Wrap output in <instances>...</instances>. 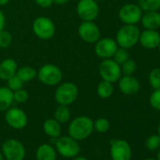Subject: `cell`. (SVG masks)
Wrapping results in <instances>:
<instances>
[{"label": "cell", "instance_id": "5", "mask_svg": "<svg viewBox=\"0 0 160 160\" xmlns=\"http://www.w3.org/2000/svg\"><path fill=\"white\" fill-rule=\"evenodd\" d=\"M55 148L57 152L64 158H73L77 156L80 152L79 141L75 140L72 137L59 136L55 139Z\"/></svg>", "mask_w": 160, "mask_h": 160}, {"label": "cell", "instance_id": "35", "mask_svg": "<svg viewBox=\"0 0 160 160\" xmlns=\"http://www.w3.org/2000/svg\"><path fill=\"white\" fill-rule=\"evenodd\" d=\"M34 1L39 7L43 8V9H48L54 4L53 0H34Z\"/></svg>", "mask_w": 160, "mask_h": 160}, {"label": "cell", "instance_id": "42", "mask_svg": "<svg viewBox=\"0 0 160 160\" xmlns=\"http://www.w3.org/2000/svg\"><path fill=\"white\" fill-rule=\"evenodd\" d=\"M157 131H158V135L160 136V122H159V124H158V130H157Z\"/></svg>", "mask_w": 160, "mask_h": 160}, {"label": "cell", "instance_id": "37", "mask_svg": "<svg viewBox=\"0 0 160 160\" xmlns=\"http://www.w3.org/2000/svg\"><path fill=\"white\" fill-rule=\"evenodd\" d=\"M53 1L57 5H65L70 1V0H53Z\"/></svg>", "mask_w": 160, "mask_h": 160}, {"label": "cell", "instance_id": "38", "mask_svg": "<svg viewBox=\"0 0 160 160\" xmlns=\"http://www.w3.org/2000/svg\"><path fill=\"white\" fill-rule=\"evenodd\" d=\"M11 0H0V7H4L10 3Z\"/></svg>", "mask_w": 160, "mask_h": 160}, {"label": "cell", "instance_id": "39", "mask_svg": "<svg viewBox=\"0 0 160 160\" xmlns=\"http://www.w3.org/2000/svg\"><path fill=\"white\" fill-rule=\"evenodd\" d=\"M72 160H88L86 157H84V156H80V155H77V156H75V157H73V158H72Z\"/></svg>", "mask_w": 160, "mask_h": 160}, {"label": "cell", "instance_id": "1", "mask_svg": "<svg viewBox=\"0 0 160 160\" xmlns=\"http://www.w3.org/2000/svg\"><path fill=\"white\" fill-rule=\"evenodd\" d=\"M93 131V121L84 115L72 119L68 126V135L77 141L87 139Z\"/></svg>", "mask_w": 160, "mask_h": 160}, {"label": "cell", "instance_id": "44", "mask_svg": "<svg viewBox=\"0 0 160 160\" xmlns=\"http://www.w3.org/2000/svg\"><path fill=\"white\" fill-rule=\"evenodd\" d=\"M157 48H158V51H159V54H160V43H159V45H158Z\"/></svg>", "mask_w": 160, "mask_h": 160}, {"label": "cell", "instance_id": "34", "mask_svg": "<svg viewBox=\"0 0 160 160\" xmlns=\"http://www.w3.org/2000/svg\"><path fill=\"white\" fill-rule=\"evenodd\" d=\"M28 98H29V94H28V91L25 90L24 88L13 92V101L18 104L26 103L28 100Z\"/></svg>", "mask_w": 160, "mask_h": 160}, {"label": "cell", "instance_id": "11", "mask_svg": "<svg viewBox=\"0 0 160 160\" xmlns=\"http://www.w3.org/2000/svg\"><path fill=\"white\" fill-rule=\"evenodd\" d=\"M142 14L143 12L138 4L128 3L121 7L118 17L124 25H137L140 22Z\"/></svg>", "mask_w": 160, "mask_h": 160}, {"label": "cell", "instance_id": "13", "mask_svg": "<svg viewBox=\"0 0 160 160\" xmlns=\"http://www.w3.org/2000/svg\"><path fill=\"white\" fill-rule=\"evenodd\" d=\"M110 157L112 160H131L132 149L124 139L110 140Z\"/></svg>", "mask_w": 160, "mask_h": 160}, {"label": "cell", "instance_id": "9", "mask_svg": "<svg viewBox=\"0 0 160 160\" xmlns=\"http://www.w3.org/2000/svg\"><path fill=\"white\" fill-rule=\"evenodd\" d=\"M5 122L12 129L22 130L28 122V117L27 113L20 108L11 107L5 111Z\"/></svg>", "mask_w": 160, "mask_h": 160}, {"label": "cell", "instance_id": "43", "mask_svg": "<svg viewBox=\"0 0 160 160\" xmlns=\"http://www.w3.org/2000/svg\"><path fill=\"white\" fill-rule=\"evenodd\" d=\"M144 160H156V159H154V158H146Z\"/></svg>", "mask_w": 160, "mask_h": 160}, {"label": "cell", "instance_id": "32", "mask_svg": "<svg viewBox=\"0 0 160 160\" xmlns=\"http://www.w3.org/2000/svg\"><path fill=\"white\" fill-rule=\"evenodd\" d=\"M145 146L150 151L158 150L160 147V136L158 134L150 136L145 141Z\"/></svg>", "mask_w": 160, "mask_h": 160}, {"label": "cell", "instance_id": "14", "mask_svg": "<svg viewBox=\"0 0 160 160\" xmlns=\"http://www.w3.org/2000/svg\"><path fill=\"white\" fill-rule=\"evenodd\" d=\"M118 44L116 41L112 38H100L94 43V53L95 55L102 58H112L116 50L118 49Z\"/></svg>", "mask_w": 160, "mask_h": 160}, {"label": "cell", "instance_id": "23", "mask_svg": "<svg viewBox=\"0 0 160 160\" xmlns=\"http://www.w3.org/2000/svg\"><path fill=\"white\" fill-rule=\"evenodd\" d=\"M113 92H114L113 83H110L108 81L102 80V81L96 87V93L102 99L109 98L113 94Z\"/></svg>", "mask_w": 160, "mask_h": 160}, {"label": "cell", "instance_id": "10", "mask_svg": "<svg viewBox=\"0 0 160 160\" xmlns=\"http://www.w3.org/2000/svg\"><path fill=\"white\" fill-rule=\"evenodd\" d=\"M100 12L98 2L94 0H79L76 5V13L82 21H94Z\"/></svg>", "mask_w": 160, "mask_h": 160}, {"label": "cell", "instance_id": "7", "mask_svg": "<svg viewBox=\"0 0 160 160\" xmlns=\"http://www.w3.org/2000/svg\"><path fill=\"white\" fill-rule=\"evenodd\" d=\"M32 30L35 36L40 40L48 41L55 36L56 26L50 18L46 16H39L33 21Z\"/></svg>", "mask_w": 160, "mask_h": 160}, {"label": "cell", "instance_id": "36", "mask_svg": "<svg viewBox=\"0 0 160 160\" xmlns=\"http://www.w3.org/2000/svg\"><path fill=\"white\" fill-rule=\"evenodd\" d=\"M5 24H6V17L4 12L0 10V31L5 28Z\"/></svg>", "mask_w": 160, "mask_h": 160}, {"label": "cell", "instance_id": "45", "mask_svg": "<svg viewBox=\"0 0 160 160\" xmlns=\"http://www.w3.org/2000/svg\"><path fill=\"white\" fill-rule=\"evenodd\" d=\"M94 1H96V2H100V1H103V0H94Z\"/></svg>", "mask_w": 160, "mask_h": 160}, {"label": "cell", "instance_id": "6", "mask_svg": "<svg viewBox=\"0 0 160 160\" xmlns=\"http://www.w3.org/2000/svg\"><path fill=\"white\" fill-rule=\"evenodd\" d=\"M1 152L5 160H24L26 147L22 141L16 138H8L2 143Z\"/></svg>", "mask_w": 160, "mask_h": 160}, {"label": "cell", "instance_id": "41", "mask_svg": "<svg viewBox=\"0 0 160 160\" xmlns=\"http://www.w3.org/2000/svg\"><path fill=\"white\" fill-rule=\"evenodd\" d=\"M0 160H5V159H4V156H3V154H2V152H1V150H0Z\"/></svg>", "mask_w": 160, "mask_h": 160}, {"label": "cell", "instance_id": "28", "mask_svg": "<svg viewBox=\"0 0 160 160\" xmlns=\"http://www.w3.org/2000/svg\"><path fill=\"white\" fill-rule=\"evenodd\" d=\"M93 128L99 133H107L110 128V122L106 118H98L93 121Z\"/></svg>", "mask_w": 160, "mask_h": 160}, {"label": "cell", "instance_id": "15", "mask_svg": "<svg viewBox=\"0 0 160 160\" xmlns=\"http://www.w3.org/2000/svg\"><path fill=\"white\" fill-rule=\"evenodd\" d=\"M119 90L125 95H133L138 92L140 89V83L133 75H122L118 80Z\"/></svg>", "mask_w": 160, "mask_h": 160}, {"label": "cell", "instance_id": "16", "mask_svg": "<svg viewBox=\"0 0 160 160\" xmlns=\"http://www.w3.org/2000/svg\"><path fill=\"white\" fill-rule=\"evenodd\" d=\"M138 42L146 49H155L160 43V33L156 30L145 29L140 32Z\"/></svg>", "mask_w": 160, "mask_h": 160}, {"label": "cell", "instance_id": "46", "mask_svg": "<svg viewBox=\"0 0 160 160\" xmlns=\"http://www.w3.org/2000/svg\"><path fill=\"white\" fill-rule=\"evenodd\" d=\"M0 142H1V136H0Z\"/></svg>", "mask_w": 160, "mask_h": 160}, {"label": "cell", "instance_id": "17", "mask_svg": "<svg viewBox=\"0 0 160 160\" xmlns=\"http://www.w3.org/2000/svg\"><path fill=\"white\" fill-rule=\"evenodd\" d=\"M18 65L14 58H7L0 62V79L7 81L16 74Z\"/></svg>", "mask_w": 160, "mask_h": 160}, {"label": "cell", "instance_id": "19", "mask_svg": "<svg viewBox=\"0 0 160 160\" xmlns=\"http://www.w3.org/2000/svg\"><path fill=\"white\" fill-rule=\"evenodd\" d=\"M35 157L36 160H57L58 152L53 145L49 143H43L37 148Z\"/></svg>", "mask_w": 160, "mask_h": 160}, {"label": "cell", "instance_id": "31", "mask_svg": "<svg viewBox=\"0 0 160 160\" xmlns=\"http://www.w3.org/2000/svg\"><path fill=\"white\" fill-rule=\"evenodd\" d=\"M24 84H25V82L23 81L22 79H20L16 74L13 75L12 77H11L9 80H7V87L12 92L23 89Z\"/></svg>", "mask_w": 160, "mask_h": 160}, {"label": "cell", "instance_id": "3", "mask_svg": "<svg viewBox=\"0 0 160 160\" xmlns=\"http://www.w3.org/2000/svg\"><path fill=\"white\" fill-rule=\"evenodd\" d=\"M139 35L140 30L137 25H123L117 31L115 41L119 47L130 49L138 42Z\"/></svg>", "mask_w": 160, "mask_h": 160}, {"label": "cell", "instance_id": "22", "mask_svg": "<svg viewBox=\"0 0 160 160\" xmlns=\"http://www.w3.org/2000/svg\"><path fill=\"white\" fill-rule=\"evenodd\" d=\"M16 75L25 83L29 82L37 77V70L31 66H22L21 68L17 69Z\"/></svg>", "mask_w": 160, "mask_h": 160}, {"label": "cell", "instance_id": "30", "mask_svg": "<svg viewBox=\"0 0 160 160\" xmlns=\"http://www.w3.org/2000/svg\"><path fill=\"white\" fill-rule=\"evenodd\" d=\"M12 35L9 31L5 30V28L0 31V49L10 47L12 43Z\"/></svg>", "mask_w": 160, "mask_h": 160}, {"label": "cell", "instance_id": "2", "mask_svg": "<svg viewBox=\"0 0 160 160\" xmlns=\"http://www.w3.org/2000/svg\"><path fill=\"white\" fill-rule=\"evenodd\" d=\"M37 78L43 85L54 87L61 83L63 73L58 66L52 63H46L41 66L37 71Z\"/></svg>", "mask_w": 160, "mask_h": 160}, {"label": "cell", "instance_id": "40", "mask_svg": "<svg viewBox=\"0 0 160 160\" xmlns=\"http://www.w3.org/2000/svg\"><path fill=\"white\" fill-rule=\"evenodd\" d=\"M156 160H160V147L158 149V152H157V155H156Z\"/></svg>", "mask_w": 160, "mask_h": 160}, {"label": "cell", "instance_id": "12", "mask_svg": "<svg viewBox=\"0 0 160 160\" xmlns=\"http://www.w3.org/2000/svg\"><path fill=\"white\" fill-rule=\"evenodd\" d=\"M78 36L87 43H95L101 38V31L94 21H82L79 25Z\"/></svg>", "mask_w": 160, "mask_h": 160}, {"label": "cell", "instance_id": "8", "mask_svg": "<svg viewBox=\"0 0 160 160\" xmlns=\"http://www.w3.org/2000/svg\"><path fill=\"white\" fill-rule=\"evenodd\" d=\"M98 72L102 80L110 83L117 82L122 75L121 65L118 64L113 58L103 59L98 66Z\"/></svg>", "mask_w": 160, "mask_h": 160}, {"label": "cell", "instance_id": "18", "mask_svg": "<svg viewBox=\"0 0 160 160\" xmlns=\"http://www.w3.org/2000/svg\"><path fill=\"white\" fill-rule=\"evenodd\" d=\"M140 22L145 29L156 30L160 28V12L158 11L145 12L141 16Z\"/></svg>", "mask_w": 160, "mask_h": 160}, {"label": "cell", "instance_id": "20", "mask_svg": "<svg viewBox=\"0 0 160 160\" xmlns=\"http://www.w3.org/2000/svg\"><path fill=\"white\" fill-rule=\"evenodd\" d=\"M42 130L45 133V135L48 136L49 138H57L59 136H61V132H62L61 123H59L54 118L46 119L42 123Z\"/></svg>", "mask_w": 160, "mask_h": 160}, {"label": "cell", "instance_id": "33", "mask_svg": "<svg viewBox=\"0 0 160 160\" xmlns=\"http://www.w3.org/2000/svg\"><path fill=\"white\" fill-rule=\"evenodd\" d=\"M149 103L153 109L160 112V89L153 90V92L150 95Z\"/></svg>", "mask_w": 160, "mask_h": 160}, {"label": "cell", "instance_id": "27", "mask_svg": "<svg viewBox=\"0 0 160 160\" xmlns=\"http://www.w3.org/2000/svg\"><path fill=\"white\" fill-rule=\"evenodd\" d=\"M138 69V65L134 59H127L121 65L122 74V75H133Z\"/></svg>", "mask_w": 160, "mask_h": 160}, {"label": "cell", "instance_id": "25", "mask_svg": "<svg viewBox=\"0 0 160 160\" xmlns=\"http://www.w3.org/2000/svg\"><path fill=\"white\" fill-rule=\"evenodd\" d=\"M138 5L142 12H152L160 10V0H138Z\"/></svg>", "mask_w": 160, "mask_h": 160}, {"label": "cell", "instance_id": "21", "mask_svg": "<svg viewBox=\"0 0 160 160\" xmlns=\"http://www.w3.org/2000/svg\"><path fill=\"white\" fill-rule=\"evenodd\" d=\"M13 103V92L7 86L0 87V112H5L12 107Z\"/></svg>", "mask_w": 160, "mask_h": 160}, {"label": "cell", "instance_id": "4", "mask_svg": "<svg viewBox=\"0 0 160 160\" xmlns=\"http://www.w3.org/2000/svg\"><path fill=\"white\" fill-rule=\"evenodd\" d=\"M78 94V87L73 82H63L58 85L54 93V98L58 105L69 107L76 101Z\"/></svg>", "mask_w": 160, "mask_h": 160}, {"label": "cell", "instance_id": "26", "mask_svg": "<svg viewBox=\"0 0 160 160\" xmlns=\"http://www.w3.org/2000/svg\"><path fill=\"white\" fill-rule=\"evenodd\" d=\"M149 83L153 90L160 89V68H153L148 76Z\"/></svg>", "mask_w": 160, "mask_h": 160}, {"label": "cell", "instance_id": "24", "mask_svg": "<svg viewBox=\"0 0 160 160\" xmlns=\"http://www.w3.org/2000/svg\"><path fill=\"white\" fill-rule=\"evenodd\" d=\"M54 119L61 124L68 122L71 119V110L69 107L58 105V107L54 111Z\"/></svg>", "mask_w": 160, "mask_h": 160}, {"label": "cell", "instance_id": "29", "mask_svg": "<svg viewBox=\"0 0 160 160\" xmlns=\"http://www.w3.org/2000/svg\"><path fill=\"white\" fill-rule=\"evenodd\" d=\"M112 58L120 65H122L123 62H125L127 59H129V52L128 49L122 48V47H118V49L116 50L115 54L113 55Z\"/></svg>", "mask_w": 160, "mask_h": 160}]
</instances>
